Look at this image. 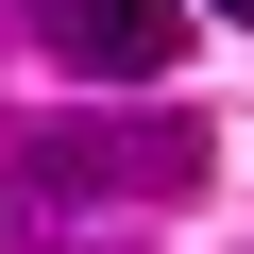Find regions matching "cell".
<instances>
[{
  "label": "cell",
  "instance_id": "obj_2",
  "mask_svg": "<svg viewBox=\"0 0 254 254\" xmlns=\"http://www.w3.org/2000/svg\"><path fill=\"white\" fill-rule=\"evenodd\" d=\"M51 51L102 68V85H153V68L187 51V0H51Z\"/></svg>",
  "mask_w": 254,
  "mask_h": 254
},
{
  "label": "cell",
  "instance_id": "obj_3",
  "mask_svg": "<svg viewBox=\"0 0 254 254\" xmlns=\"http://www.w3.org/2000/svg\"><path fill=\"white\" fill-rule=\"evenodd\" d=\"M220 17H237V34H254V0H220Z\"/></svg>",
  "mask_w": 254,
  "mask_h": 254
},
{
  "label": "cell",
  "instance_id": "obj_1",
  "mask_svg": "<svg viewBox=\"0 0 254 254\" xmlns=\"http://www.w3.org/2000/svg\"><path fill=\"white\" fill-rule=\"evenodd\" d=\"M203 136H170V119H136V136H34V203H102V187H187Z\"/></svg>",
  "mask_w": 254,
  "mask_h": 254
}]
</instances>
